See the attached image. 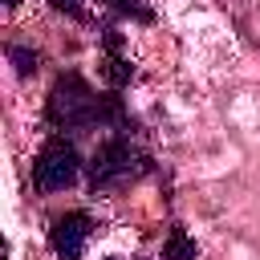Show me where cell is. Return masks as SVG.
<instances>
[{"mask_svg": "<svg viewBox=\"0 0 260 260\" xmlns=\"http://www.w3.org/2000/svg\"><path fill=\"white\" fill-rule=\"evenodd\" d=\"M81 171V158L73 150V142L65 138H49L41 146V154L32 158V187L37 191H65Z\"/></svg>", "mask_w": 260, "mask_h": 260, "instance_id": "3957f363", "label": "cell"}, {"mask_svg": "<svg viewBox=\"0 0 260 260\" xmlns=\"http://www.w3.org/2000/svg\"><path fill=\"white\" fill-rule=\"evenodd\" d=\"M146 154H138L126 138H110L98 154H93V162H89V187L93 191H114V187H126V183H134L138 175H146Z\"/></svg>", "mask_w": 260, "mask_h": 260, "instance_id": "7a4b0ae2", "label": "cell"}, {"mask_svg": "<svg viewBox=\"0 0 260 260\" xmlns=\"http://www.w3.org/2000/svg\"><path fill=\"white\" fill-rule=\"evenodd\" d=\"M49 4H53L57 12H69V16H77V20H81V16H89L102 0H49Z\"/></svg>", "mask_w": 260, "mask_h": 260, "instance_id": "ba28073f", "label": "cell"}, {"mask_svg": "<svg viewBox=\"0 0 260 260\" xmlns=\"http://www.w3.org/2000/svg\"><path fill=\"white\" fill-rule=\"evenodd\" d=\"M102 73H106V81L110 85H126L130 77H134V65L118 53V49H106V61H102Z\"/></svg>", "mask_w": 260, "mask_h": 260, "instance_id": "8992f818", "label": "cell"}, {"mask_svg": "<svg viewBox=\"0 0 260 260\" xmlns=\"http://www.w3.org/2000/svg\"><path fill=\"white\" fill-rule=\"evenodd\" d=\"M4 4H8V8H16V4H20V0H4Z\"/></svg>", "mask_w": 260, "mask_h": 260, "instance_id": "30bf717a", "label": "cell"}, {"mask_svg": "<svg viewBox=\"0 0 260 260\" xmlns=\"http://www.w3.org/2000/svg\"><path fill=\"white\" fill-rule=\"evenodd\" d=\"M8 61L16 65V73H20V77L37 73V53H32V49H20V45H12V49H8Z\"/></svg>", "mask_w": 260, "mask_h": 260, "instance_id": "52a82bcc", "label": "cell"}, {"mask_svg": "<svg viewBox=\"0 0 260 260\" xmlns=\"http://www.w3.org/2000/svg\"><path fill=\"white\" fill-rule=\"evenodd\" d=\"M195 256H199L195 240L187 236V228H183V223H175V228L167 232V244H162V260H195Z\"/></svg>", "mask_w": 260, "mask_h": 260, "instance_id": "5b68a950", "label": "cell"}, {"mask_svg": "<svg viewBox=\"0 0 260 260\" xmlns=\"http://www.w3.org/2000/svg\"><path fill=\"white\" fill-rule=\"evenodd\" d=\"M89 236H93V219H89L85 211H69V215H61V219L49 228V244H53V252H57L61 260H81Z\"/></svg>", "mask_w": 260, "mask_h": 260, "instance_id": "277c9868", "label": "cell"}, {"mask_svg": "<svg viewBox=\"0 0 260 260\" xmlns=\"http://www.w3.org/2000/svg\"><path fill=\"white\" fill-rule=\"evenodd\" d=\"M45 118H49L57 130L102 126V98H98V93H93L77 73H65V77H57V85L49 89Z\"/></svg>", "mask_w": 260, "mask_h": 260, "instance_id": "6da1fadb", "label": "cell"}, {"mask_svg": "<svg viewBox=\"0 0 260 260\" xmlns=\"http://www.w3.org/2000/svg\"><path fill=\"white\" fill-rule=\"evenodd\" d=\"M110 8H118V12H130V16H138V20H150V8L142 4V0H106Z\"/></svg>", "mask_w": 260, "mask_h": 260, "instance_id": "9c48e42d", "label": "cell"}]
</instances>
